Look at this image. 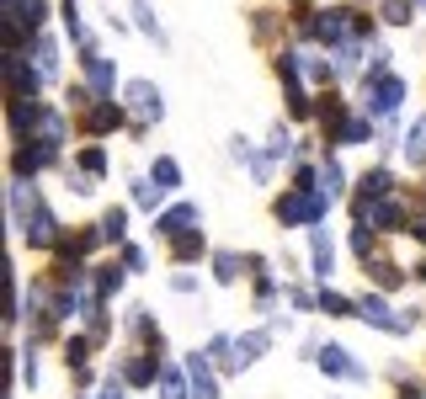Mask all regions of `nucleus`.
<instances>
[{"mask_svg": "<svg viewBox=\"0 0 426 399\" xmlns=\"http://www.w3.org/2000/svg\"><path fill=\"white\" fill-rule=\"evenodd\" d=\"M128 107H134V118L155 122V118H160V91H155L149 80H128Z\"/></svg>", "mask_w": 426, "mask_h": 399, "instance_id": "1", "label": "nucleus"}, {"mask_svg": "<svg viewBox=\"0 0 426 399\" xmlns=\"http://www.w3.org/2000/svg\"><path fill=\"white\" fill-rule=\"evenodd\" d=\"M400 96H405V85L389 75V80H373V96H368V107H373L378 118H394V112H400Z\"/></svg>", "mask_w": 426, "mask_h": 399, "instance_id": "2", "label": "nucleus"}, {"mask_svg": "<svg viewBox=\"0 0 426 399\" xmlns=\"http://www.w3.org/2000/svg\"><path fill=\"white\" fill-rule=\"evenodd\" d=\"M277 213L288 218V224H299V218H320V197L315 192H293V197L277 203Z\"/></svg>", "mask_w": 426, "mask_h": 399, "instance_id": "3", "label": "nucleus"}, {"mask_svg": "<svg viewBox=\"0 0 426 399\" xmlns=\"http://www.w3.org/2000/svg\"><path fill=\"white\" fill-rule=\"evenodd\" d=\"M320 367H325V373H336V378H352V384L363 378V367L352 362V351H341V346H325V351H320Z\"/></svg>", "mask_w": 426, "mask_h": 399, "instance_id": "4", "label": "nucleus"}, {"mask_svg": "<svg viewBox=\"0 0 426 399\" xmlns=\"http://www.w3.org/2000/svg\"><path fill=\"white\" fill-rule=\"evenodd\" d=\"M54 234H59V229H54V213H49V208H32V218H27V240H32V245H54Z\"/></svg>", "mask_w": 426, "mask_h": 399, "instance_id": "5", "label": "nucleus"}, {"mask_svg": "<svg viewBox=\"0 0 426 399\" xmlns=\"http://www.w3.org/2000/svg\"><path fill=\"white\" fill-rule=\"evenodd\" d=\"M363 319H368V325H378V330H405V325H411V319H394L389 309H384V298H368L363 303Z\"/></svg>", "mask_w": 426, "mask_h": 399, "instance_id": "6", "label": "nucleus"}, {"mask_svg": "<svg viewBox=\"0 0 426 399\" xmlns=\"http://www.w3.org/2000/svg\"><path fill=\"white\" fill-rule=\"evenodd\" d=\"M192 224H197V208H170V213L160 218V234L170 240V234H187Z\"/></svg>", "mask_w": 426, "mask_h": 399, "instance_id": "7", "label": "nucleus"}, {"mask_svg": "<svg viewBox=\"0 0 426 399\" xmlns=\"http://www.w3.org/2000/svg\"><path fill=\"white\" fill-rule=\"evenodd\" d=\"M267 351V336H240L234 341V357H230V367H245L251 357H261Z\"/></svg>", "mask_w": 426, "mask_h": 399, "instance_id": "8", "label": "nucleus"}, {"mask_svg": "<svg viewBox=\"0 0 426 399\" xmlns=\"http://www.w3.org/2000/svg\"><path fill=\"white\" fill-rule=\"evenodd\" d=\"M160 399H187V378H182V367H165V373H160Z\"/></svg>", "mask_w": 426, "mask_h": 399, "instance_id": "9", "label": "nucleus"}, {"mask_svg": "<svg viewBox=\"0 0 426 399\" xmlns=\"http://www.w3.org/2000/svg\"><path fill=\"white\" fill-rule=\"evenodd\" d=\"M315 32L336 43V37H346V16H341V11H325V16H320V22H315Z\"/></svg>", "mask_w": 426, "mask_h": 399, "instance_id": "10", "label": "nucleus"}, {"mask_svg": "<svg viewBox=\"0 0 426 399\" xmlns=\"http://www.w3.org/2000/svg\"><path fill=\"white\" fill-rule=\"evenodd\" d=\"M85 75H91V91H112V64L107 59H91Z\"/></svg>", "mask_w": 426, "mask_h": 399, "instance_id": "11", "label": "nucleus"}, {"mask_svg": "<svg viewBox=\"0 0 426 399\" xmlns=\"http://www.w3.org/2000/svg\"><path fill=\"white\" fill-rule=\"evenodd\" d=\"M49 160H54V149H49V144H43V149H22V155H16V170H22V176H27V170L49 165Z\"/></svg>", "mask_w": 426, "mask_h": 399, "instance_id": "12", "label": "nucleus"}, {"mask_svg": "<svg viewBox=\"0 0 426 399\" xmlns=\"http://www.w3.org/2000/svg\"><path fill=\"white\" fill-rule=\"evenodd\" d=\"M134 22H139V27H144V32H149V37H155V43H165V32H160V22H155V11H149L144 0H134Z\"/></svg>", "mask_w": 426, "mask_h": 399, "instance_id": "13", "label": "nucleus"}, {"mask_svg": "<svg viewBox=\"0 0 426 399\" xmlns=\"http://www.w3.org/2000/svg\"><path fill=\"white\" fill-rule=\"evenodd\" d=\"M405 155H411V160H426V118L411 128V144H405Z\"/></svg>", "mask_w": 426, "mask_h": 399, "instance_id": "14", "label": "nucleus"}, {"mask_svg": "<svg viewBox=\"0 0 426 399\" xmlns=\"http://www.w3.org/2000/svg\"><path fill=\"white\" fill-rule=\"evenodd\" d=\"M118 118H123L118 107H96V112H91V128H96V133H107V128H118Z\"/></svg>", "mask_w": 426, "mask_h": 399, "instance_id": "15", "label": "nucleus"}, {"mask_svg": "<svg viewBox=\"0 0 426 399\" xmlns=\"http://www.w3.org/2000/svg\"><path fill=\"white\" fill-rule=\"evenodd\" d=\"M315 266H320V272H330V234L325 229H315Z\"/></svg>", "mask_w": 426, "mask_h": 399, "instance_id": "16", "label": "nucleus"}, {"mask_svg": "<svg viewBox=\"0 0 426 399\" xmlns=\"http://www.w3.org/2000/svg\"><path fill=\"white\" fill-rule=\"evenodd\" d=\"M11 122H16V128H27V122H43V118H37L32 101H16V107H11Z\"/></svg>", "mask_w": 426, "mask_h": 399, "instance_id": "17", "label": "nucleus"}, {"mask_svg": "<svg viewBox=\"0 0 426 399\" xmlns=\"http://www.w3.org/2000/svg\"><path fill=\"white\" fill-rule=\"evenodd\" d=\"M134 197H139V208H155V203H160V182H139Z\"/></svg>", "mask_w": 426, "mask_h": 399, "instance_id": "18", "label": "nucleus"}, {"mask_svg": "<svg viewBox=\"0 0 426 399\" xmlns=\"http://www.w3.org/2000/svg\"><path fill=\"white\" fill-rule=\"evenodd\" d=\"M389 170H373V176H368V197H389Z\"/></svg>", "mask_w": 426, "mask_h": 399, "instance_id": "19", "label": "nucleus"}, {"mask_svg": "<svg viewBox=\"0 0 426 399\" xmlns=\"http://www.w3.org/2000/svg\"><path fill=\"white\" fill-rule=\"evenodd\" d=\"M155 182L160 186H176V182H182V170L170 165V160H155Z\"/></svg>", "mask_w": 426, "mask_h": 399, "instance_id": "20", "label": "nucleus"}, {"mask_svg": "<svg viewBox=\"0 0 426 399\" xmlns=\"http://www.w3.org/2000/svg\"><path fill=\"white\" fill-rule=\"evenodd\" d=\"M197 251H203V234H192V229L176 234V255H197Z\"/></svg>", "mask_w": 426, "mask_h": 399, "instance_id": "21", "label": "nucleus"}, {"mask_svg": "<svg viewBox=\"0 0 426 399\" xmlns=\"http://www.w3.org/2000/svg\"><path fill=\"white\" fill-rule=\"evenodd\" d=\"M80 165L91 170V176H96V170H107V155H101V149H85V155H80Z\"/></svg>", "mask_w": 426, "mask_h": 399, "instance_id": "22", "label": "nucleus"}, {"mask_svg": "<svg viewBox=\"0 0 426 399\" xmlns=\"http://www.w3.org/2000/svg\"><path fill=\"white\" fill-rule=\"evenodd\" d=\"M6 70H11L16 91H27V85H32V75H27V64H22V59H11V64H6Z\"/></svg>", "mask_w": 426, "mask_h": 399, "instance_id": "23", "label": "nucleus"}, {"mask_svg": "<svg viewBox=\"0 0 426 399\" xmlns=\"http://www.w3.org/2000/svg\"><path fill=\"white\" fill-rule=\"evenodd\" d=\"M128 378H134V384H149V378H155V362H149V357H144V362H134V373H128Z\"/></svg>", "mask_w": 426, "mask_h": 399, "instance_id": "24", "label": "nucleus"}, {"mask_svg": "<svg viewBox=\"0 0 426 399\" xmlns=\"http://www.w3.org/2000/svg\"><path fill=\"white\" fill-rule=\"evenodd\" d=\"M325 309H330V315H352V303L336 298V293H325Z\"/></svg>", "mask_w": 426, "mask_h": 399, "instance_id": "25", "label": "nucleus"}, {"mask_svg": "<svg viewBox=\"0 0 426 399\" xmlns=\"http://www.w3.org/2000/svg\"><path fill=\"white\" fill-rule=\"evenodd\" d=\"M101 229H107V240H118V234H123V213H107V224H101Z\"/></svg>", "mask_w": 426, "mask_h": 399, "instance_id": "26", "label": "nucleus"}, {"mask_svg": "<svg viewBox=\"0 0 426 399\" xmlns=\"http://www.w3.org/2000/svg\"><path fill=\"white\" fill-rule=\"evenodd\" d=\"M421 6H426V0H421Z\"/></svg>", "mask_w": 426, "mask_h": 399, "instance_id": "27", "label": "nucleus"}]
</instances>
